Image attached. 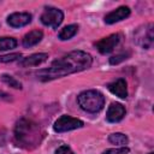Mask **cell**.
I'll return each mask as SVG.
<instances>
[{
  "label": "cell",
  "mask_w": 154,
  "mask_h": 154,
  "mask_svg": "<svg viewBox=\"0 0 154 154\" xmlns=\"http://www.w3.org/2000/svg\"><path fill=\"white\" fill-rule=\"evenodd\" d=\"M148 154H154V153H152V152H150V153H148Z\"/></svg>",
  "instance_id": "obj_22"
},
{
  "label": "cell",
  "mask_w": 154,
  "mask_h": 154,
  "mask_svg": "<svg viewBox=\"0 0 154 154\" xmlns=\"http://www.w3.org/2000/svg\"><path fill=\"white\" fill-rule=\"evenodd\" d=\"M128 55H129V53H122V54L113 55L112 58H109V64H111V65H117V64H119L120 61L128 59Z\"/></svg>",
  "instance_id": "obj_19"
},
{
  "label": "cell",
  "mask_w": 154,
  "mask_h": 154,
  "mask_svg": "<svg viewBox=\"0 0 154 154\" xmlns=\"http://www.w3.org/2000/svg\"><path fill=\"white\" fill-rule=\"evenodd\" d=\"M77 31H78V25H77V24H70V25L64 26V28L59 31L58 37H59L60 40H63V41L70 40L71 37H73V36L77 34Z\"/></svg>",
  "instance_id": "obj_14"
},
{
  "label": "cell",
  "mask_w": 154,
  "mask_h": 154,
  "mask_svg": "<svg viewBox=\"0 0 154 154\" xmlns=\"http://www.w3.org/2000/svg\"><path fill=\"white\" fill-rule=\"evenodd\" d=\"M136 41L137 43L143 47L144 49H148L152 47L153 41H154V34H153V24L146 25L143 29H140L136 32Z\"/></svg>",
  "instance_id": "obj_6"
},
{
  "label": "cell",
  "mask_w": 154,
  "mask_h": 154,
  "mask_svg": "<svg viewBox=\"0 0 154 154\" xmlns=\"http://www.w3.org/2000/svg\"><path fill=\"white\" fill-rule=\"evenodd\" d=\"M31 22V14L28 12H14L7 17V23L12 28H20Z\"/></svg>",
  "instance_id": "obj_9"
},
{
  "label": "cell",
  "mask_w": 154,
  "mask_h": 154,
  "mask_svg": "<svg viewBox=\"0 0 154 154\" xmlns=\"http://www.w3.org/2000/svg\"><path fill=\"white\" fill-rule=\"evenodd\" d=\"M55 154H75V153L67 144H63L55 150Z\"/></svg>",
  "instance_id": "obj_21"
},
{
  "label": "cell",
  "mask_w": 154,
  "mask_h": 154,
  "mask_svg": "<svg viewBox=\"0 0 154 154\" xmlns=\"http://www.w3.org/2000/svg\"><path fill=\"white\" fill-rule=\"evenodd\" d=\"M22 57L20 53H11V54H4L0 55V63H11L14 60H18Z\"/></svg>",
  "instance_id": "obj_18"
},
{
  "label": "cell",
  "mask_w": 154,
  "mask_h": 154,
  "mask_svg": "<svg viewBox=\"0 0 154 154\" xmlns=\"http://www.w3.org/2000/svg\"><path fill=\"white\" fill-rule=\"evenodd\" d=\"M41 23L46 26H49V28H53V29H57L63 19H64V13L59 10V8H55V7H48L43 11V13L41 14Z\"/></svg>",
  "instance_id": "obj_4"
},
{
  "label": "cell",
  "mask_w": 154,
  "mask_h": 154,
  "mask_svg": "<svg viewBox=\"0 0 154 154\" xmlns=\"http://www.w3.org/2000/svg\"><path fill=\"white\" fill-rule=\"evenodd\" d=\"M108 141L112 143V144H118V146H124L128 143L129 138L126 135L122 134V132H114V134H111L109 137H108Z\"/></svg>",
  "instance_id": "obj_15"
},
{
  "label": "cell",
  "mask_w": 154,
  "mask_h": 154,
  "mask_svg": "<svg viewBox=\"0 0 154 154\" xmlns=\"http://www.w3.org/2000/svg\"><path fill=\"white\" fill-rule=\"evenodd\" d=\"M93 59L90 54L83 51H72L66 55L57 59L52 63L48 69L40 70L37 72V77L41 81H52L55 78H60L75 72L83 71L90 67Z\"/></svg>",
  "instance_id": "obj_1"
},
{
  "label": "cell",
  "mask_w": 154,
  "mask_h": 154,
  "mask_svg": "<svg viewBox=\"0 0 154 154\" xmlns=\"http://www.w3.org/2000/svg\"><path fill=\"white\" fill-rule=\"evenodd\" d=\"M126 153H129V148L128 147H120V148L107 149L102 154H126Z\"/></svg>",
  "instance_id": "obj_20"
},
{
  "label": "cell",
  "mask_w": 154,
  "mask_h": 154,
  "mask_svg": "<svg viewBox=\"0 0 154 154\" xmlns=\"http://www.w3.org/2000/svg\"><path fill=\"white\" fill-rule=\"evenodd\" d=\"M77 102L83 111L89 113H96L103 108L105 97L97 90H84L77 96Z\"/></svg>",
  "instance_id": "obj_3"
},
{
  "label": "cell",
  "mask_w": 154,
  "mask_h": 154,
  "mask_svg": "<svg viewBox=\"0 0 154 154\" xmlns=\"http://www.w3.org/2000/svg\"><path fill=\"white\" fill-rule=\"evenodd\" d=\"M124 116H125V107L119 102H113L109 105L107 109L106 119L109 123H118L124 118Z\"/></svg>",
  "instance_id": "obj_8"
},
{
  "label": "cell",
  "mask_w": 154,
  "mask_h": 154,
  "mask_svg": "<svg viewBox=\"0 0 154 154\" xmlns=\"http://www.w3.org/2000/svg\"><path fill=\"white\" fill-rule=\"evenodd\" d=\"M17 46V40L13 37H0V51L12 49Z\"/></svg>",
  "instance_id": "obj_16"
},
{
  "label": "cell",
  "mask_w": 154,
  "mask_h": 154,
  "mask_svg": "<svg viewBox=\"0 0 154 154\" xmlns=\"http://www.w3.org/2000/svg\"><path fill=\"white\" fill-rule=\"evenodd\" d=\"M107 88L113 95H116L120 99H125L128 96V84L124 78H118V79L111 82L107 85Z\"/></svg>",
  "instance_id": "obj_11"
},
{
  "label": "cell",
  "mask_w": 154,
  "mask_h": 154,
  "mask_svg": "<svg viewBox=\"0 0 154 154\" xmlns=\"http://www.w3.org/2000/svg\"><path fill=\"white\" fill-rule=\"evenodd\" d=\"M1 79H2L4 83H6L7 85H10V87H12V88H14V89H20V88H22L20 82L17 81V79H16L14 77H12V76L2 75V76H1Z\"/></svg>",
  "instance_id": "obj_17"
},
{
  "label": "cell",
  "mask_w": 154,
  "mask_h": 154,
  "mask_svg": "<svg viewBox=\"0 0 154 154\" xmlns=\"http://www.w3.org/2000/svg\"><path fill=\"white\" fill-rule=\"evenodd\" d=\"M130 13H131V11H130V8L128 6H120L117 10L109 12L105 17V23L106 24H113V23L120 22V20L128 18L130 16Z\"/></svg>",
  "instance_id": "obj_10"
},
{
  "label": "cell",
  "mask_w": 154,
  "mask_h": 154,
  "mask_svg": "<svg viewBox=\"0 0 154 154\" xmlns=\"http://www.w3.org/2000/svg\"><path fill=\"white\" fill-rule=\"evenodd\" d=\"M43 37V32L38 29H35V30H31L29 31L28 34L24 35L23 40H22V43L25 48H29V47H32L35 45H37Z\"/></svg>",
  "instance_id": "obj_13"
},
{
  "label": "cell",
  "mask_w": 154,
  "mask_h": 154,
  "mask_svg": "<svg viewBox=\"0 0 154 154\" xmlns=\"http://www.w3.org/2000/svg\"><path fill=\"white\" fill-rule=\"evenodd\" d=\"M48 59L47 53H35L26 58H23L19 60V65L23 67H31V66H38L40 64L45 63Z\"/></svg>",
  "instance_id": "obj_12"
},
{
  "label": "cell",
  "mask_w": 154,
  "mask_h": 154,
  "mask_svg": "<svg viewBox=\"0 0 154 154\" xmlns=\"http://www.w3.org/2000/svg\"><path fill=\"white\" fill-rule=\"evenodd\" d=\"M41 129L32 120L22 118L17 122L14 128V138L18 146L31 149L35 148L41 141Z\"/></svg>",
  "instance_id": "obj_2"
},
{
  "label": "cell",
  "mask_w": 154,
  "mask_h": 154,
  "mask_svg": "<svg viewBox=\"0 0 154 154\" xmlns=\"http://www.w3.org/2000/svg\"><path fill=\"white\" fill-rule=\"evenodd\" d=\"M119 41H120V35L119 34H112V35L103 37L100 41H97L95 43V46L101 54H108L116 48V46L119 43Z\"/></svg>",
  "instance_id": "obj_7"
},
{
  "label": "cell",
  "mask_w": 154,
  "mask_h": 154,
  "mask_svg": "<svg viewBox=\"0 0 154 154\" xmlns=\"http://www.w3.org/2000/svg\"><path fill=\"white\" fill-rule=\"evenodd\" d=\"M84 124L81 119H77V118H72L70 116H61L60 118H58L53 125V129L54 131L57 132H66V131H71V130H75V129H79L82 128Z\"/></svg>",
  "instance_id": "obj_5"
}]
</instances>
